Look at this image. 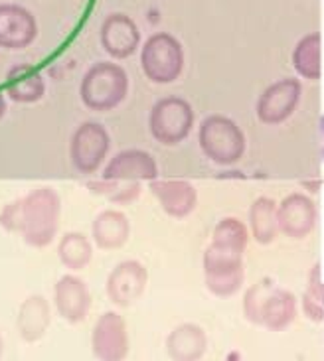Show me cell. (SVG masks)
<instances>
[{
    "instance_id": "24",
    "label": "cell",
    "mask_w": 324,
    "mask_h": 361,
    "mask_svg": "<svg viewBox=\"0 0 324 361\" xmlns=\"http://www.w3.org/2000/svg\"><path fill=\"white\" fill-rule=\"evenodd\" d=\"M58 257L64 267L69 271H81L85 269L93 257V247L83 233H66L58 245Z\"/></svg>"
},
{
    "instance_id": "17",
    "label": "cell",
    "mask_w": 324,
    "mask_h": 361,
    "mask_svg": "<svg viewBox=\"0 0 324 361\" xmlns=\"http://www.w3.org/2000/svg\"><path fill=\"white\" fill-rule=\"evenodd\" d=\"M150 190L164 214L174 219H184L196 209L198 192L186 180H155Z\"/></svg>"
},
{
    "instance_id": "6",
    "label": "cell",
    "mask_w": 324,
    "mask_h": 361,
    "mask_svg": "<svg viewBox=\"0 0 324 361\" xmlns=\"http://www.w3.org/2000/svg\"><path fill=\"white\" fill-rule=\"evenodd\" d=\"M192 127H194V111L186 99L168 95L158 99L150 109L148 128L152 138L160 145L167 147L180 145L192 133Z\"/></svg>"
},
{
    "instance_id": "1",
    "label": "cell",
    "mask_w": 324,
    "mask_h": 361,
    "mask_svg": "<svg viewBox=\"0 0 324 361\" xmlns=\"http://www.w3.org/2000/svg\"><path fill=\"white\" fill-rule=\"evenodd\" d=\"M61 200L56 190L38 188L30 194L10 202L2 214L0 225L8 233H18L30 247H48L58 233Z\"/></svg>"
},
{
    "instance_id": "23",
    "label": "cell",
    "mask_w": 324,
    "mask_h": 361,
    "mask_svg": "<svg viewBox=\"0 0 324 361\" xmlns=\"http://www.w3.org/2000/svg\"><path fill=\"white\" fill-rule=\"evenodd\" d=\"M249 229L259 245L275 241L279 229V205L271 197H259L249 209Z\"/></svg>"
},
{
    "instance_id": "27",
    "label": "cell",
    "mask_w": 324,
    "mask_h": 361,
    "mask_svg": "<svg viewBox=\"0 0 324 361\" xmlns=\"http://www.w3.org/2000/svg\"><path fill=\"white\" fill-rule=\"evenodd\" d=\"M320 267L316 264L308 279V286H306L305 294H303V312L308 320L313 322H323L324 320V304L318 294V286H320Z\"/></svg>"
},
{
    "instance_id": "15",
    "label": "cell",
    "mask_w": 324,
    "mask_h": 361,
    "mask_svg": "<svg viewBox=\"0 0 324 361\" xmlns=\"http://www.w3.org/2000/svg\"><path fill=\"white\" fill-rule=\"evenodd\" d=\"M316 225V205L305 194H291L279 205V229L291 239H303Z\"/></svg>"
},
{
    "instance_id": "28",
    "label": "cell",
    "mask_w": 324,
    "mask_h": 361,
    "mask_svg": "<svg viewBox=\"0 0 324 361\" xmlns=\"http://www.w3.org/2000/svg\"><path fill=\"white\" fill-rule=\"evenodd\" d=\"M318 150H320V158L324 160V115L318 117Z\"/></svg>"
},
{
    "instance_id": "16",
    "label": "cell",
    "mask_w": 324,
    "mask_h": 361,
    "mask_svg": "<svg viewBox=\"0 0 324 361\" xmlns=\"http://www.w3.org/2000/svg\"><path fill=\"white\" fill-rule=\"evenodd\" d=\"M54 302H56V310L64 320H68L69 324H78L85 320V316L89 314L91 293H89L88 284L81 279L66 274L56 283Z\"/></svg>"
},
{
    "instance_id": "5",
    "label": "cell",
    "mask_w": 324,
    "mask_h": 361,
    "mask_svg": "<svg viewBox=\"0 0 324 361\" xmlns=\"http://www.w3.org/2000/svg\"><path fill=\"white\" fill-rule=\"evenodd\" d=\"M140 68L148 81L168 85L184 71V48L172 34L157 32L140 49Z\"/></svg>"
},
{
    "instance_id": "10",
    "label": "cell",
    "mask_w": 324,
    "mask_h": 361,
    "mask_svg": "<svg viewBox=\"0 0 324 361\" xmlns=\"http://www.w3.org/2000/svg\"><path fill=\"white\" fill-rule=\"evenodd\" d=\"M91 350L97 361H125L128 355V332L123 316L105 312L91 334Z\"/></svg>"
},
{
    "instance_id": "32",
    "label": "cell",
    "mask_w": 324,
    "mask_h": 361,
    "mask_svg": "<svg viewBox=\"0 0 324 361\" xmlns=\"http://www.w3.org/2000/svg\"><path fill=\"white\" fill-rule=\"evenodd\" d=\"M2 352H4V342H2V336H0V360H2Z\"/></svg>"
},
{
    "instance_id": "13",
    "label": "cell",
    "mask_w": 324,
    "mask_h": 361,
    "mask_svg": "<svg viewBox=\"0 0 324 361\" xmlns=\"http://www.w3.org/2000/svg\"><path fill=\"white\" fill-rule=\"evenodd\" d=\"M38 36L34 14L18 4H0V48L24 49Z\"/></svg>"
},
{
    "instance_id": "31",
    "label": "cell",
    "mask_w": 324,
    "mask_h": 361,
    "mask_svg": "<svg viewBox=\"0 0 324 361\" xmlns=\"http://www.w3.org/2000/svg\"><path fill=\"white\" fill-rule=\"evenodd\" d=\"M318 294H320V300L324 304V283H320V286H318Z\"/></svg>"
},
{
    "instance_id": "9",
    "label": "cell",
    "mask_w": 324,
    "mask_h": 361,
    "mask_svg": "<svg viewBox=\"0 0 324 361\" xmlns=\"http://www.w3.org/2000/svg\"><path fill=\"white\" fill-rule=\"evenodd\" d=\"M303 95V85L295 78L279 79L259 95L256 115L263 125H281L291 117L299 107Z\"/></svg>"
},
{
    "instance_id": "26",
    "label": "cell",
    "mask_w": 324,
    "mask_h": 361,
    "mask_svg": "<svg viewBox=\"0 0 324 361\" xmlns=\"http://www.w3.org/2000/svg\"><path fill=\"white\" fill-rule=\"evenodd\" d=\"M95 192L103 194L109 202L113 204H131L135 202L140 194V184L137 182H113V180H103L99 184L91 185Z\"/></svg>"
},
{
    "instance_id": "4",
    "label": "cell",
    "mask_w": 324,
    "mask_h": 361,
    "mask_svg": "<svg viewBox=\"0 0 324 361\" xmlns=\"http://www.w3.org/2000/svg\"><path fill=\"white\" fill-rule=\"evenodd\" d=\"M128 93V75L113 61H99L85 71L79 95L91 111H111L119 107Z\"/></svg>"
},
{
    "instance_id": "14",
    "label": "cell",
    "mask_w": 324,
    "mask_h": 361,
    "mask_svg": "<svg viewBox=\"0 0 324 361\" xmlns=\"http://www.w3.org/2000/svg\"><path fill=\"white\" fill-rule=\"evenodd\" d=\"M101 46L111 58L127 59L137 51L140 44V32H138L135 20L128 18L127 14H109L103 26H101Z\"/></svg>"
},
{
    "instance_id": "7",
    "label": "cell",
    "mask_w": 324,
    "mask_h": 361,
    "mask_svg": "<svg viewBox=\"0 0 324 361\" xmlns=\"http://www.w3.org/2000/svg\"><path fill=\"white\" fill-rule=\"evenodd\" d=\"M204 274L210 293L217 298H229L241 290L246 281V267L241 253L210 245L204 253Z\"/></svg>"
},
{
    "instance_id": "11",
    "label": "cell",
    "mask_w": 324,
    "mask_h": 361,
    "mask_svg": "<svg viewBox=\"0 0 324 361\" xmlns=\"http://www.w3.org/2000/svg\"><path fill=\"white\" fill-rule=\"evenodd\" d=\"M158 178L157 160L138 148H127L109 160L103 168V180L113 182H155Z\"/></svg>"
},
{
    "instance_id": "12",
    "label": "cell",
    "mask_w": 324,
    "mask_h": 361,
    "mask_svg": "<svg viewBox=\"0 0 324 361\" xmlns=\"http://www.w3.org/2000/svg\"><path fill=\"white\" fill-rule=\"evenodd\" d=\"M148 283L147 269L138 261L119 263L107 279V296L111 302L121 308L135 304L143 296Z\"/></svg>"
},
{
    "instance_id": "20",
    "label": "cell",
    "mask_w": 324,
    "mask_h": 361,
    "mask_svg": "<svg viewBox=\"0 0 324 361\" xmlns=\"http://www.w3.org/2000/svg\"><path fill=\"white\" fill-rule=\"evenodd\" d=\"M91 233H93V241L99 249L115 251L127 243L128 235H131V224L125 214L107 209V212H101L93 219Z\"/></svg>"
},
{
    "instance_id": "8",
    "label": "cell",
    "mask_w": 324,
    "mask_h": 361,
    "mask_svg": "<svg viewBox=\"0 0 324 361\" xmlns=\"http://www.w3.org/2000/svg\"><path fill=\"white\" fill-rule=\"evenodd\" d=\"M109 148H111V138L107 128L99 123L88 121L79 125L71 137V145H69L71 164L81 174H93L107 158Z\"/></svg>"
},
{
    "instance_id": "29",
    "label": "cell",
    "mask_w": 324,
    "mask_h": 361,
    "mask_svg": "<svg viewBox=\"0 0 324 361\" xmlns=\"http://www.w3.org/2000/svg\"><path fill=\"white\" fill-rule=\"evenodd\" d=\"M4 113H6V99H4V93L0 91V118L4 117Z\"/></svg>"
},
{
    "instance_id": "22",
    "label": "cell",
    "mask_w": 324,
    "mask_h": 361,
    "mask_svg": "<svg viewBox=\"0 0 324 361\" xmlns=\"http://www.w3.org/2000/svg\"><path fill=\"white\" fill-rule=\"evenodd\" d=\"M293 68L303 79L316 81L323 75V38L311 32L296 42L293 49Z\"/></svg>"
},
{
    "instance_id": "18",
    "label": "cell",
    "mask_w": 324,
    "mask_h": 361,
    "mask_svg": "<svg viewBox=\"0 0 324 361\" xmlns=\"http://www.w3.org/2000/svg\"><path fill=\"white\" fill-rule=\"evenodd\" d=\"M206 348V334L196 324H180L167 340V352L172 361H200Z\"/></svg>"
},
{
    "instance_id": "21",
    "label": "cell",
    "mask_w": 324,
    "mask_h": 361,
    "mask_svg": "<svg viewBox=\"0 0 324 361\" xmlns=\"http://www.w3.org/2000/svg\"><path fill=\"white\" fill-rule=\"evenodd\" d=\"M49 318H52L49 304L44 296L34 294V296L26 298L20 306L18 320H16L22 340L30 343L42 340V336L48 332Z\"/></svg>"
},
{
    "instance_id": "3",
    "label": "cell",
    "mask_w": 324,
    "mask_h": 361,
    "mask_svg": "<svg viewBox=\"0 0 324 361\" xmlns=\"http://www.w3.org/2000/svg\"><path fill=\"white\" fill-rule=\"evenodd\" d=\"M198 145L217 166H234L246 154L247 140L236 121L226 115H208L198 128Z\"/></svg>"
},
{
    "instance_id": "19",
    "label": "cell",
    "mask_w": 324,
    "mask_h": 361,
    "mask_svg": "<svg viewBox=\"0 0 324 361\" xmlns=\"http://www.w3.org/2000/svg\"><path fill=\"white\" fill-rule=\"evenodd\" d=\"M46 83L38 69L30 63H20L10 69L6 75V95L16 103H36L44 97Z\"/></svg>"
},
{
    "instance_id": "30",
    "label": "cell",
    "mask_w": 324,
    "mask_h": 361,
    "mask_svg": "<svg viewBox=\"0 0 324 361\" xmlns=\"http://www.w3.org/2000/svg\"><path fill=\"white\" fill-rule=\"evenodd\" d=\"M244 174L241 172H224V174H220V178H241Z\"/></svg>"
},
{
    "instance_id": "2",
    "label": "cell",
    "mask_w": 324,
    "mask_h": 361,
    "mask_svg": "<svg viewBox=\"0 0 324 361\" xmlns=\"http://www.w3.org/2000/svg\"><path fill=\"white\" fill-rule=\"evenodd\" d=\"M244 312L253 326H263L271 332H285L295 322L296 298L293 293L263 281L246 293Z\"/></svg>"
},
{
    "instance_id": "25",
    "label": "cell",
    "mask_w": 324,
    "mask_h": 361,
    "mask_svg": "<svg viewBox=\"0 0 324 361\" xmlns=\"http://www.w3.org/2000/svg\"><path fill=\"white\" fill-rule=\"evenodd\" d=\"M247 227L236 217H226L216 225L214 229V237H212V245L224 247L236 253H246L247 249Z\"/></svg>"
}]
</instances>
